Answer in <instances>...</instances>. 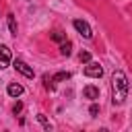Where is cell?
Returning <instances> with one entry per match:
<instances>
[{"label":"cell","instance_id":"obj_1","mask_svg":"<svg viewBox=\"0 0 132 132\" xmlns=\"http://www.w3.org/2000/svg\"><path fill=\"white\" fill-rule=\"evenodd\" d=\"M128 97V78L122 70H116L111 74V101L113 105H122Z\"/></svg>","mask_w":132,"mask_h":132},{"label":"cell","instance_id":"obj_2","mask_svg":"<svg viewBox=\"0 0 132 132\" xmlns=\"http://www.w3.org/2000/svg\"><path fill=\"white\" fill-rule=\"evenodd\" d=\"M72 27H74L85 39H91V37H93V31H91V27H89L87 21H82V19H74V21H72Z\"/></svg>","mask_w":132,"mask_h":132},{"label":"cell","instance_id":"obj_3","mask_svg":"<svg viewBox=\"0 0 132 132\" xmlns=\"http://www.w3.org/2000/svg\"><path fill=\"white\" fill-rule=\"evenodd\" d=\"M12 66H14V70H16V72H21V74H23V76H27V78H33V76H35L33 68H31L27 62H23L21 58H16V60L12 62Z\"/></svg>","mask_w":132,"mask_h":132},{"label":"cell","instance_id":"obj_4","mask_svg":"<svg viewBox=\"0 0 132 132\" xmlns=\"http://www.w3.org/2000/svg\"><path fill=\"white\" fill-rule=\"evenodd\" d=\"M85 74L91 76V78H101V76H103V68H101L99 62H87V66H85Z\"/></svg>","mask_w":132,"mask_h":132},{"label":"cell","instance_id":"obj_5","mask_svg":"<svg viewBox=\"0 0 132 132\" xmlns=\"http://www.w3.org/2000/svg\"><path fill=\"white\" fill-rule=\"evenodd\" d=\"M10 60H12V54H10L8 45L0 43V70H2V68H6V66L10 64Z\"/></svg>","mask_w":132,"mask_h":132},{"label":"cell","instance_id":"obj_6","mask_svg":"<svg viewBox=\"0 0 132 132\" xmlns=\"http://www.w3.org/2000/svg\"><path fill=\"white\" fill-rule=\"evenodd\" d=\"M82 95H85L87 99H91V101H95V99H99V89H97V87H93V85H89V87H85V91H82Z\"/></svg>","mask_w":132,"mask_h":132},{"label":"cell","instance_id":"obj_7","mask_svg":"<svg viewBox=\"0 0 132 132\" xmlns=\"http://www.w3.org/2000/svg\"><path fill=\"white\" fill-rule=\"evenodd\" d=\"M6 91H8V95H10V97H21V95H23V87H21L19 82H10Z\"/></svg>","mask_w":132,"mask_h":132},{"label":"cell","instance_id":"obj_8","mask_svg":"<svg viewBox=\"0 0 132 132\" xmlns=\"http://www.w3.org/2000/svg\"><path fill=\"white\" fill-rule=\"evenodd\" d=\"M60 54H62V56H70V54H72V43H70L68 39H64V41L60 43Z\"/></svg>","mask_w":132,"mask_h":132},{"label":"cell","instance_id":"obj_9","mask_svg":"<svg viewBox=\"0 0 132 132\" xmlns=\"http://www.w3.org/2000/svg\"><path fill=\"white\" fill-rule=\"evenodd\" d=\"M68 78H70V72H58V74L52 76L54 82H62V80H68Z\"/></svg>","mask_w":132,"mask_h":132},{"label":"cell","instance_id":"obj_10","mask_svg":"<svg viewBox=\"0 0 132 132\" xmlns=\"http://www.w3.org/2000/svg\"><path fill=\"white\" fill-rule=\"evenodd\" d=\"M8 29L12 35H16V21H14V14H8Z\"/></svg>","mask_w":132,"mask_h":132},{"label":"cell","instance_id":"obj_11","mask_svg":"<svg viewBox=\"0 0 132 132\" xmlns=\"http://www.w3.org/2000/svg\"><path fill=\"white\" fill-rule=\"evenodd\" d=\"M52 39L58 41V43H62V41L66 39V33H62V31H54V33H52Z\"/></svg>","mask_w":132,"mask_h":132},{"label":"cell","instance_id":"obj_12","mask_svg":"<svg viewBox=\"0 0 132 132\" xmlns=\"http://www.w3.org/2000/svg\"><path fill=\"white\" fill-rule=\"evenodd\" d=\"M37 120H39V122L43 124V128H45V130H52V124H50V122L45 120V116H43V113H39V116H37Z\"/></svg>","mask_w":132,"mask_h":132},{"label":"cell","instance_id":"obj_13","mask_svg":"<svg viewBox=\"0 0 132 132\" xmlns=\"http://www.w3.org/2000/svg\"><path fill=\"white\" fill-rule=\"evenodd\" d=\"M78 60H80V62H91V54H89V52H80V54H78Z\"/></svg>","mask_w":132,"mask_h":132},{"label":"cell","instance_id":"obj_14","mask_svg":"<svg viewBox=\"0 0 132 132\" xmlns=\"http://www.w3.org/2000/svg\"><path fill=\"white\" fill-rule=\"evenodd\" d=\"M43 87H45V89H54V80H52L47 74L43 76Z\"/></svg>","mask_w":132,"mask_h":132},{"label":"cell","instance_id":"obj_15","mask_svg":"<svg viewBox=\"0 0 132 132\" xmlns=\"http://www.w3.org/2000/svg\"><path fill=\"white\" fill-rule=\"evenodd\" d=\"M97 111H99V107L93 103V105H91V109H89V113H91V116H97Z\"/></svg>","mask_w":132,"mask_h":132},{"label":"cell","instance_id":"obj_16","mask_svg":"<svg viewBox=\"0 0 132 132\" xmlns=\"http://www.w3.org/2000/svg\"><path fill=\"white\" fill-rule=\"evenodd\" d=\"M21 109H23V105H21V103H16V105L12 107V111H14V116H16V113H21Z\"/></svg>","mask_w":132,"mask_h":132}]
</instances>
